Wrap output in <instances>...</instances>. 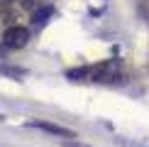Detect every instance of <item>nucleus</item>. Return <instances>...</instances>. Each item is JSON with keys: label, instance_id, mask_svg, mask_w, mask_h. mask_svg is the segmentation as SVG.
Here are the masks:
<instances>
[{"label": "nucleus", "instance_id": "nucleus-7", "mask_svg": "<svg viewBox=\"0 0 149 147\" xmlns=\"http://www.w3.org/2000/svg\"><path fill=\"white\" fill-rule=\"evenodd\" d=\"M64 147H93V145H83V142H76V140H66Z\"/></svg>", "mask_w": 149, "mask_h": 147}, {"label": "nucleus", "instance_id": "nucleus-6", "mask_svg": "<svg viewBox=\"0 0 149 147\" xmlns=\"http://www.w3.org/2000/svg\"><path fill=\"white\" fill-rule=\"evenodd\" d=\"M0 74H5V76H12V78H22L24 76V74H27V71H24V69H17V66H0Z\"/></svg>", "mask_w": 149, "mask_h": 147}, {"label": "nucleus", "instance_id": "nucleus-8", "mask_svg": "<svg viewBox=\"0 0 149 147\" xmlns=\"http://www.w3.org/2000/svg\"><path fill=\"white\" fill-rule=\"evenodd\" d=\"M10 3H12V0H0V10H3V8H8Z\"/></svg>", "mask_w": 149, "mask_h": 147}, {"label": "nucleus", "instance_id": "nucleus-1", "mask_svg": "<svg viewBox=\"0 0 149 147\" xmlns=\"http://www.w3.org/2000/svg\"><path fill=\"white\" fill-rule=\"evenodd\" d=\"M27 42H29V29L22 24H10L3 32V44L8 49H22L27 47Z\"/></svg>", "mask_w": 149, "mask_h": 147}, {"label": "nucleus", "instance_id": "nucleus-2", "mask_svg": "<svg viewBox=\"0 0 149 147\" xmlns=\"http://www.w3.org/2000/svg\"><path fill=\"white\" fill-rule=\"evenodd\" d=\"M117 69H120V61L110 59V61H103V64H95L91 66V81H113V76L117 74Z\"/></svg>", "mask_w": 149, "mask_h": 147}, {"label": "nucleus", "instance_id": "nucleus-5", "mask_svg": "<svg viewBox=\"0 0 149 147\" xmlns=\"http://www.w3.org/2000/svg\"><path fill=\"white\" fill-rule=\"evenodd\" d=\"M49 15H52V8H49V5H39V10L32 12V22H34V24H42Z\"/></svg>", "mask_w": 149, "mask_h": 147}, {"label": "nucleus", "instance_id": "nucleus-4", "mask_svg": "<svg viewBox=\"0 0 149 147\" xmlns=\"http://www.w3.org/2000/svg\"><path fill=\"white\" fill-rule=\"evenodd\" d=\"M88 76H91V66H78V69L66 71V78H71V81H86Z\"/></svg>", "mask_w": 149, "mask_h": 147}, {"label": "nucleus", "instance_id": "nucleus-3", "mask_svg": "<svg viewBox=\"0 0 149 147\" xmlns=\"http://www.w3.org/2000/svg\"><path fill=\"white\" fill-rule=\"evenodd\" d=\"M29 127H37V130H44V132H49V135L66 137V140L76 137V132H73V130H69V127H61V125H56V123H47V120H32V123H29Z\"/></svg>", "mask_w": 149, "mask_h": 147}]
</instances>
